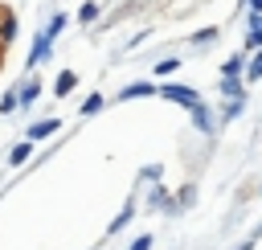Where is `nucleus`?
Listing matches in <instances>:
<instances>
[{
  "label": "nucleus",
  "mask_w": 262,
  "mask_h": 250,
  "mask_svg": "<svg viewBox=\"0 0 262 250\" xmlns=\"http://www.w3.org/2000/svg\"><path fill=\"white\" fill-rule=\"evenodd\" d=\"M160 94H164V98H172V102H180V107H196V102H201V98H196V90H188V86H176V82L160 86Z\"/></svg>",
  "instance_id": "1"
},
{
  "label": "nucleus",
  "mask_w": 262,
  "mask_h": 250,
  "mask_svg": "<svg viewBox=\"0 0 262 250\" xmlns=\"http://www.w3.org/2000/svg\"><path fill=\"white\" fill-rule=\"evenodd\" d=\"M49 49H53V41H49V37H45V33H41V37H37V45H33V53H29V61H25V66H29V70H33V66H41V61H45V57H49Z\"/></svg>",
  "instance_id": "2"
},
{
  "label": "nucleus",
  "mask_w": 262,
  "mask_h": 250,
  "mask_svg": "<svg viewBox=\"0 0 262 250\" xmlns=\"http://www.w3.org/2000/svg\"><path fill=\"white\" fill-rule=\"evenodd\" d=\"M57 127H61L57 119H41V123H33V127H29V139H49Z\"/></svg>",
  "instance_id": "3"
},
{
  "label": "nucleus",
  "mask_w": 262,
  "mask_h": 250,
  "mask_svg": "<svg viewBox=\"0 0 262 250\" xmlns=\"http://www.w3.org/2000/svg\"><path fill=\"white\" fill-rule=\"evenodd\" d=\"M74 86H78V78H74V70H61V74H57V82H53V94H70Z\"/></svg>",
  "instance_id": "4"
},
{
  "label": "nucleus",
  "mask_w": 262,
  "mask_h": 250,
  "mask_svg": "<svg viewBox=\"0 0 262 250\" xmlns=\"http://www.w3.org/2000/svg\"><path fill=\"white\" fill-rule=\"evenodd\" d=\"M37 94H41V86H37V82H25V90H20L16 107H33V102H37Z\"/></svg>",
  "instance_id": "5"
},
{
  "label": "nucleus",
  "mask_w": 262,
  "mask_h": 250,
  "mask_svg": "<svg viewBox=\"0 0 262 250\" xmlns=\"http://www.w3.org/2000/svg\"><path fill=\"white\" fill-rule=\"evenodd\" d=\"M143 94H156V90H151V82H135V86H127L119 98H143Z\"/></svg>",
  "instance_id": "6"
},
{
  "label": "nucleus",
  "mask_w": 262,
  "mask_h": 250,
  "mask_svg": "<svg viewBox=\"0 0 262 250\" xmlns=\"http://www.w3.org/2000/svg\"><path fill=\"white\" fill-rule=\"evenodd\" d=\"M29 152H33V139H29V143H16L8 160H12V164H25V160H29Z\"/></svg>",
  "instance_id": "7"
},
{
  "label": "nucleus",
  "mask_w": 262,
  "mask_h": 250,
  "mask_svg": "<svg viewBox=\"0 0 262 250\" xmlns=\"http://www.w3.org/2000/svg\"><path fill=\"white\" fill-rule=\"evenodd\" d=\"M16 37V20L12 16H0V41H12Z\"/></svg>",
  "instance_id": "8"
},
{
  "label": "nucleus",
  "mask_w": 262,
  "mask_h": 250,
  "mask_svg": "<svg viewBox=\"0 0 262 250\" xmlns=\"http://www.w3.org/2000/svg\"><path fill=\"white\" fill-rule=\"evenodd\" d=\"M246 41L262 49V16H254V20H250V37H246Z\"/></svg>",
  "instance_id": "9"
},
{
  "label": "nucleus",
  "mask_w": 262,
  "mask_h": 250,
  "mask_svg": "<svg viewBox=\"0 0 262 250\" xmlns=\"http://www.w3.org/2000/svg\"><path fill=\"white\" fill-rule=\"evenodd\" d=\"M61 29H66V12H57V16H53V20H49V29H45V37H49V41H53V37H57V33H61Z\"/></svg>",
  "instance_id": "10"
},
{
  "label": "nucleus",
  "mask_w": 262,
  "mask_h": 250,
  "mask_svg": "<svg viewBox=\"0 0 262 250\" xmlns=\"http://www.w3.org/2000/svg\"><path fill=\"white\" fill-rule=\"evenodd\" d=\"M102 111V94H90L86 102H82V115H98Z\"/></svg>",
  "instance_id": "11"
},
{
  "label": "nucleus",
  "mask_w": 262,
  "mask_h": 250,
  "mask_svg": "<svg viewBox=\"0 0 262 250\" xmlns=\"http://www.w3.org/2000/svg\"><path fill=\"white\" fill-rule=\"evenodd\" d=\"M192 123H196V127H201V131H209V111H205V107H201V102H196V107H192Z\"/></svg>",
  "instance_id": "12"
},
{
  "label": "nucleus",
  "mask_w": 262,
  "mask_h": 250,
  "mask_svg": "<svg viewBox=\"0 0 262 250\" xmlns=\"http://www.w3.org/2000/svg\"><path fill=\"white\" fill-rule=\"evenodd\" d=\"M221 74H225V78H237V74H242V57H229V61L221 66Z\"/></svg>",
  "instance_id": "13"
},
{
  "label": "nucleus",
  "mask_w": 262,
  "mask_h": 250,
  "mask_svg": "<svg viewBox=\"0 0 262 250\" xmlns=\"http://www.w3.org/2000/svg\"><path fill=\"white\" fill-rule=\"evenodd\" d=\"M246 74H250V78H262V49H258V53L250 57V66H246Z\"/></svg>",
  "instance_id": "14"
},
{
  "label": "nucleus",
  "mask_w": 262,
  "mask_h": 250,
  "mask_svg": "<svg viewBox=\"0 0 262 250\" xmlns=\"http://www.w3.org/2000/svg\"><path fill=\"white\" fill-rule=\"evenodd\" d=\"M176 66H180V61H176V57H164V61H156V74H160V78H164V74H172V70H176Z\"/></svg>",
  "instance_id": "15"
},
{
  "label": "nucleus",
  "mask_w": 262,
  "mask_h": 250,
  "mask_svg": "<svg viewBox=\"0 0 262 250\" xmlns=\"http://www.w3.org/2000/svg\"><path fill=\"white\" fill-rule=\"evenodd\" d=\"M78 16H82V20H94V16H98V4H82V12H78Z\"/></svg>",
  "instance_id": "16"
},
{
  "label": "nucleus",
  "mask_w": 262,
  "mask_h": 250,
  "mask_svg": "<svg viewBox=\"0 0 262 250\" xmlns=\"http://www.w3.org/2000/svg\"><path fill=\"white\" fill-rule=\"evenodd\" d=\"M225 94H233V98L242 94V86H237V78H225Z\"/></svg>",
  "instance_id": "17"
},
{
  "label": "nucleus",
  "mask_w": 262,
  "mask_h": 250,
  "mask_svg": "<svg viewBox=\"0 0 262 250\" xmlns=\"http://www.w3.org/2000/svg\"><path fill=\"white\" fill-rule=\"evenodd\" d=\"M131 250H151V238H147V234H143V238H135V242H131Z\"/></svg>",
  "instance_id": "18"
},
{
  "label": "nucleus",
  "mask_w": 262,
  "mask_h": 250,
  "mask_svg": "<svg viewBox=\"0 0 262 250\" xmlns=\"http://www.w3.org/2000/svg\"><path fill=\"white\" fill-rule=\"evenodd\" d=\"M250 4H254V12H262V0H250Z\"/></svg>",
  "instance_id": "19"
},
{
  "label": "nucleus",
  "mask_w": 262,
  "mask_h": 250,
  "mask_svg": "<svg viewBox=\"0 0 262 250\" xmlns=\"http://www.w3.org/2000/svg\"><path fill=\"white\" fill-rule=\"evenodd\" d=\"M237 250H250V242H246V246H237Z\"/></svg>",
  "instance_id": "20"
}]
</instances>
